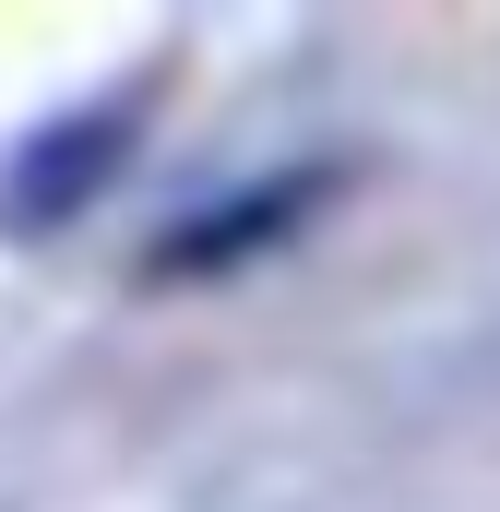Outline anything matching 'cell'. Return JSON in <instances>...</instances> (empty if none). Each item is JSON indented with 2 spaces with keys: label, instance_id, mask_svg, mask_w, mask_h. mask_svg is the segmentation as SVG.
Here are the masks:
<instances>
[{
  "label": "cell",
  "instance_id": "1",
  "mask_svg": "<svg viewBox=\"0 0 500 512\" xmlns=\"http://www.w3.org/2000/svg\"><path fill=\"white\" fill-rule=\"evenodd\" d=\"M120 155H131V108H72V120L24 131L12 167H0V215H12V227H48V215L96 203V191L120 179Z\"/></svg>",
  "mask_w": 500,
  "mask_h": 512
},
{
  "label": "cell",
  "instance_id": "2",
  "mask_svg": "<svg viewBox=\"0 0 500 512\" xmlns=\"http://www.w3.org/2000/svg\"><path fill=\"white\" fill-rule=\"evenodd\" d=\"M334 191V167H286V179H262V191H239V203H215V215H191V227H167L155 239V274H215V262H239V251H274L310 203Z\"/></svg>",
  "mask_w": 500,
  "mask_h": 512
}]
</instances>
